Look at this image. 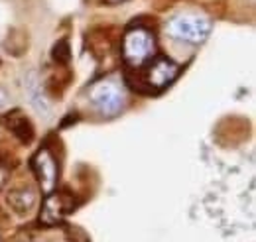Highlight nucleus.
<instances>
[{
  "instance_id": "1a4fd4ad",
  "label": "nucleus",
  "mask_w": 256,
  "mask_h": 242,
  "mask_svg": "<svg viewBox=\"0 0 256 242\" xmlns=\"http://www.w3.org/2000/svg\"><path fill=\"white\" fill-rule=\"evenodd\" d=\"M26 85H28V94H30L32 104L38 108V110H42L44 114H48V112H50V104H48V100L44 98L42 85H40V81L36 79V73H30V77H28Z\"/></svg>"
},
{
  "instance_id": "f8f14e48",
  "label": "nucleus",
  "mask_w": 256,
  "mask_h": 242,
  "mask_svg": "<svg viewBox=\"0 0 256 242\" xmlns=\"http://www.w3.org/2000/svg\"><path fill=\"white\" fill-rule=\"evenodd\" d=\"M108 4H120V2H124V0H106Z\"/></svg>"
},
{
  "instance_id": "f257e3e1",
  "label": "nucleus",
  "mask_w": 256,
  "mask_h": 242,
  "mask_svg": "<svg viewBox=\"0 0 256 242\" xmlns=\"http://www.w3.org/2000/svg\"><path fill=\"white\" fill-rule=\"evenodd\" d=\"M156 56V40L154 34L144 26H134L122 38V58L128 67L142 69Z\"/></svg>"
},
{
  "instance_id": "9d476101",
  "label": "nucleus",
  "mask_w": 256,
  "mask_h": 242,
  "mask_svg": "<svg viewBox=\"0 0 256 242\" xmlns=\"http://www.w3.org/2000/svg\"><path fill=\"white\" fill-rule=\"evenodd\" d=\"M54 60L58 61V63H67L69 61V46H67L65 40L58 42L54 46Z\"/></svg>"
},
{
  "instance_id": "6e6552de",
  "label": "nucleus",
  "mask_w": 256,
  "mask_h": 242,
  "mask_svg": "<svg viewBox=\"0 0 256 242\" xmlns=\"http://www.w3.org/2000/svg\"><path fill=\"white\" fill-rule=\"evenodd\" d=\"M8 126H10V130H12L22 142H30V140H32V136H34L32 124H30V120H28L24 114H20V112L10 114V116H8Z\"/></svg>"
},
{
  "instance_id": "423d86ee",
  "label": "nucleus",
  "mask_w": 256,
  "mask_h": 242,
  "mask_svg": "<svg viewBox=\"0 0 256 242\" xmlns=\"http://www.w3.org/2000/svg\"><path fill=\"white\" fill-rule=\"evenodd\" d=\"M75 209V201L69 193H56L52 191L50 195H46V201L42 205V212H40V220L48 226H54L58 222H62L65 214Z\"/></svg>"
},
{
  "instance_id": "0eeeda50",
  "label": "nucleus",
  "mask_w": 256,
  "mask_h": 242,
  "mask_svg": "<svg viewBox=\"0 0 256 242\" xmlns=\"http://www.w3.org/2000/svg\"><path fill=\"white\" fill-rule=\"evenodd\" d=\"M8 203L18 214H28L36 205V193L32 189H14L8 193Z\"/></svg>"
},
{
  "instance_id": "20e7f679",
  "label": "nucleus",
  "mask_w": 256,
  "mask_h": 242,
  "mask_svg": "<svg viewBox=\"0 0 256 242\" xmlns=\"http://www.w3.org/2000/svg\"><path fill=\"white\" fill-rule=\"evenodd\" d=\"M144 73L140 79L138 89L146 92H160L164 91L168 85L174 83V79L180 73V65L174 63L172 60H168L166 56H160L156 60H150L144 65Z\"/></svg>"
},
{
  "instance_id": "9b49d317",
  "label": "nucleus",
  "mask_w": 256,
  "mask_h": 242,
  "mask_svg": "<svg viewBox=\"0 0 256 242\" xmlns=\"http://www.w3.org/2000/svg\"><path fill=\"white\" fill-rule=\"evenodd\" d=\"M8 104H10V92L0 85V110H4Z\"/></svg>"
},
{
  "instance_id": "f03ea898",
  "label": "nucleus",
  "mask_w": 256,
  "mask_h": 242,
  "mask_svg": "<svg viewBox=\"0 0 256 242\" xmlns=\"http://www.w3.org/2000/svg\"><path fill=\"white\" fill-rule=\"evenodd\" d=\"M166 32L180 40V42H188V44H201L207 40L209 32H211V22L205 16H197V14H180L174 16L168 24Z\"/></svg>"
},
{
  "instance_id": "39448f33",
  "label": "nucleus",
  "mask_w": 256,
  "mask_h": 242,
  "mask_svg": "<svg viewBox=\"0 0 256 242\" xmlns=\"http://www.w3.org/2000/svg\"><path fill=\"white\" fill-rule=\"evenodd\" d=\"M32 168L34 172H36V176H38V182L42 185V191L46 195H50L52 191H56L60 168H58V162H56L54 154L48 150V148H42V150L34 156Z\"/></svg>"
},
{
  "instance_id": "7ed1b4c3",
  "label": "nucleus",
  "mask_w": 256,
  "mask_h": 242,
  "mask_svg": "<svg viewBox=\"0 0 256 242\" xmlns=\"http://www.w3.org/2000/svg\"><path fill=\"white\" fill-rule=\"evenodd\" d=\"M89 98L102 116H116L126 104V94L122 87L112 79L96 81L89 89Z\"/></svg>"
}]
</instances>
